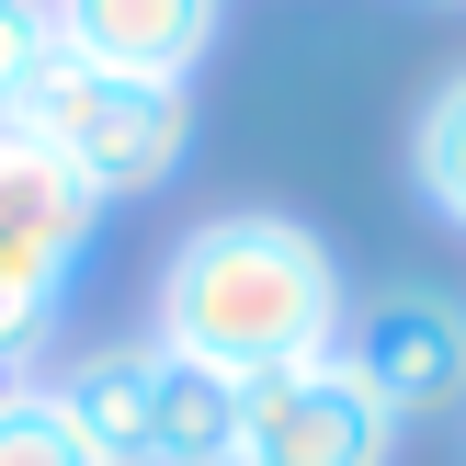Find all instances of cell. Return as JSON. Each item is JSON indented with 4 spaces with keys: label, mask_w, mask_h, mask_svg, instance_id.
<instances>
[{
    "label": "cell",
    "mask_w": 466,
    "mask_h": 466,
    "mask_svg": "<svg viewBox=\"0 0 466 466\" xmlns=\"http://www.w3.org/2000/svg\"><path fill=\"white\" fill-rule=\"evenodd\" d=\"M0 466H114V455L68 421L57 387H23V399H0Z\"/></svg>",
    "instance_id": "10"
},
{
    "label": "cell",
    "mask_w": 466,
    "mask_h": 466,
    "mask_svg": "<svg viewBox=\"0 0 466 466\" xmlns=\"http://www.w3.org/2000/svg\"><path fill=\"white\" fill-rule=\"evenodd\" d=\"M23 126H35L103 205H137V194H159V182L194 159V91H171V80H114V68H80L57 46V68L35 80Z\"/></svg>",
    "instance_id": "2"
},
{
    "label": "cell",
    "mask_w": 466,
    "mask_h": 466,
    "mask_svg": "<svg viewBox=\"0 0 466 466\" xmlns=\"http://www.w3.org/2000/svg\"><path fill=\"white\" fill-rule=\"evenodd\" d=\"M91 239H103V194L35 126H0V341L46 353V330L91 273Z\"/></svg>",
    "instance_id": "3"
},
{
    "label": "cell",
    "mask_w": 466,
    "mask_h": 466,
    "mask_svg": "<svg viewBox=\"0 0 466 466\" xmlns=\"http://www.w3.org/2000/svg\"><path fill=\"white\" fill-rule=\"evenodd\" d=\"M57 12V46L80 68H114V80H171L194 91L205 46H217V0H46Z\"/></svg>",
    "instance_id": "6"
},
{
    "label": "cell",
    "mask_w": 466,
    "mask_h": 466,
    "mask_svg": "<svg viewBox=\"0 0 466 466\" xmlns=\"http://www.w3.org/2000/svg\"><path fill=\"white\" fill-rule=\"evenodd\" d=\"M137 466H239V376L148 341V432Z\"/></svg>",
    "instance_id": "7"
},
{
    "label": "cell",
    "mask_w": 466,
    "mask_h": 466,
    "mask_svg": "<svg viewBox=\"0 0 466 466\" xmlns=\"http://www.w3.org/2000/svg\"><path fill=\"white\" fill-rule=\"evenodd\" d=\"M23 387H46V353H23V341H0V399H23Z\"/></svg>",
    "instance_id": "12"
},
{
    "label": "cell",
    "mask_w": 466,
    "mask_h": 466,
    "mask_svg": "<svg viewBox=\"0 0 466 466\" xmlns=\"http://www.w3.org/2000/svg\"><path fill=\"white\" fill-rule=\"evenodd\" d=\"M410 194L466 239V68H455V80H432L421 114H410Z\"/></svg>",
    "instance_id": "9"
},
{
    "label": "cell",
    "mask_w": 466,
    "mask_h": 466,
    "mask_svg": "<svg viewBox=\"0 0 466 466\" xmlns=\"http://www.w3.org/2000/svg\"><path fill=\"white\" fill-rule=\"evenodd\" d=\"M341 364L376 387V410L399 432L466 410V296H444V285H376V296H353Z\"/></svg>",
    "instance_id": "5"
},
{
    "label": "cell",
    "mask_w": 466,
    "mask_h": 466,
    "mask_svg": "<svg viewBox=\"0 0 466 466\" xmlns=\"http://www.w3.org/2000/svg\"><path fill=\"white\" fill-rule=\"evenodd\" d=\"M46 387L68 399V421H80L114 466H137V432H148V341H103V353H80Z\"/></svg>",
    "instance_id": "8"
},
{
    "label": "cell",
    "mask_w": 466,
    "mask_h": 466,
    "mask_svg": "<svg viewBox=\"0 0 466 466\" xmlns=\"http://www.w3.org/2000/svg\"><path fill=\"white\" fill-rule=\"evenodd\" d=\"M341 319H353V273L285 205H228V217L182 228L159 285H148V341L217 364L239 387L273 376V364L341 353Z\"/></svg>",
    "instance_id": "1"
},
{
    "label": "cell",
    "mask_w": 466,
    "mask_h": 466,
    "mask_svg": "<svg viewBox=\"0 0 466 466\" xmlns=\"http://www.w3.org/2000/svg\"><path fill=\"white\" fill-rule=\"evenodd\" d=\"M239 466H399V421L341 353H308L239 387Z\"/></svg>",
    "instance_id": "4"
},
{
    "label": "cell",
    "mask_w": 466,
    "mask_h": 466,
    "mask_svg": "<svg viewBox=\"0 0 466 466\" xmlns=\"http://www.w3.org/2000/svg\"><path fill=\"white\" fill-rule=\"evenodd\" d=\"M46 68H57V12L46 0H0V126H23Z\"/></svg>",
    "instance_id": "11"
}]
</instances>
